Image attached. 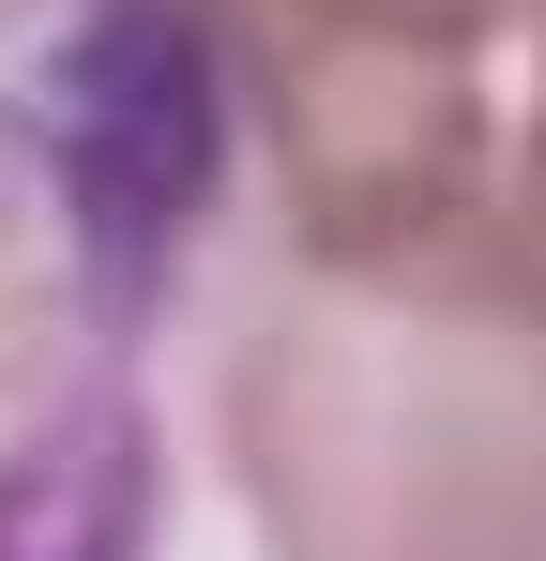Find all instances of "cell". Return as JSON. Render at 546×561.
<instances>
[{
    "label": "cell",
    "instance_id": "obj_1",
    "mask_svg": "<svg viewBox=\"0 0 546 561\" xmlns=\"http://www.w3.org/2000/svg\"><path fill=\"white\" fill-rule=\"evenodd\" d=\"M228 106H213V46L182 0H91L46 61V183H61V243L106 304H152L213 197Z\"/></svg>",
    "mask_w": 546,
    "mask_h": 561
},
{
    "label": "cell",
    "instance_id": "obj_2",
    "mask_svg": "<svg viewBox=\"0 0 546 561\" xmlns=\"http://www.w3.org/2000/svg\"><path fill=\"white\" fill-rule=\"evenodd\" d=\"M137 516H152V470H137L122 410H91L77 440H31L0 470V561H137Z\"/></svg>",
    "mask_w": 546,
    "mask_h": 561
}]
</instances>
